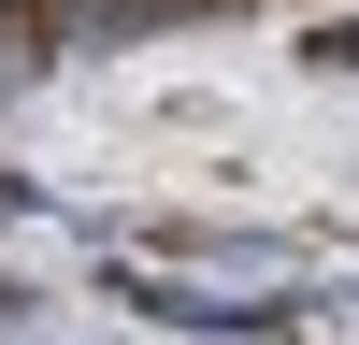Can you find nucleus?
I'll use <instances>...</instances> for the list:
<instances>
[{"mask_svg": "<svg viewBox=\"0 0 359 345\" xmlns=\"http://www.w3.org/2000/svg\"><path fill=\"white\" fill-rule=\"evenodd\" d=\"M302 58H316V72H359V29L331 15V29H316V43H302Z\"/></svg>", "mask_w": 359, "mask_h": 345, "instance_id": "obj_2", "label": "nucleus"}, {"mask_svg": "<svg viewBox=\"0 0 359 345\" xmlns=\"http://www.w3.org/2000/svg\"><path fill=\"white\" fill-rule=\"evenodd\" d=\"M115 302H144V316H172V331H273L287 302H201V288H172V273H101Z\"/></svg>", "mask_w": 359, "mask_h": 345, "instance_id": "obj_1", "label": "nucleus"}]
</instances>
